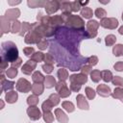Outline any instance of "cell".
I'll list each match as a JSON object with an SVG mask.
<instances>
[{"instance_id": "obj_4", "label": "cell", "mask_w": 123, "mask_h": 123, "mask_svg": "<svg viewBox=\"0 0 123 123\" xmlns=\"http://www.w3.org/2000/svg\"><path fill=\"white\" fill-rule=\"evenodd\" d=\"M27 111H28V114H29L31 119L36 120V119L40 118V112H39V111L36 107H30Z\"/></svg>"}, {"instance_id": "obj_25", "label": "cell", "mask_w": 123, "mask_h": 123, "mask_svg": "<svg viewBox=\"0 0 123 123\" xmlns=\"http://www.w3.org/2000/svg\"><path fill=\"white\" fill-rule=\"evenodd\" d=\"M112 83L114 85H119V86H122L123 85V79L119 78V77H114L113 80H112Z\"/></svg>"}, {"instance_id": "obj_6", "label": "cell", "mask_w": 123, "mask_h": 123, "mask_svg": "<svg viewBox=\"0 0 123 123\" xmlns=\"http://www.w3.org/2000/svg\"><path fill=\"white\" fill-rule=\"evenodd\" d=\"M56 114H57V118L60 122H66L67 121V117L65 116V114L61 111V110H56Z\"/></svg>"}, {"instance_id": "obj_33", "label": "cell", "mask_w": 123, "mask_h": 123, "mask_svg": "<svg viewBox=\"0 0 123 123\" xmlns=\"http://www.w3.org/2000/svg\"><path fill=\"white\" fill-rule=\"evenodd\" d=\"M122 19H123V15H122Z\"/></svg>"}, {"instance_id": "obj_2", "label": "cell", "mask_w": 123, "mask_h": 123, "mask_svg": "<svg viewBox=\"0 0 123 123\" xmlns=\"http://www.w3.org/2000/svg\"><path fill=\"white\" fill-rule=\"evenodd\" d=\"M101 26L105 28H110V29H114L118 26V21L115 18H103L102 21L100 22Z\"/></svg>"}, {"instance_id": "obj_12", "label": "cell", "mask_w": 123, "mask_h": 123, "mask_svg": "<svg viewBox=\"0 0 123 123\" xmlns=\"http://www.w3.org/2000/svg\"><path fill=\"white\" fill-rule=\"evenodd\" d=\"M6 98H7V101H8V102H10V103H13V102H15L16 99H17V94H16L15 92H13L12 95L11 96V93H7Z\"/></svg>"}, {"instance_id": "obj_3", "label": "cell", "mask_w": 123, "mask_h": 123, "mask_svg": "<svg viewBox=\"0 0 123 123\" xmlns=\"http://www.w3.org/2000/svg\"><path fill=\"white\" fill-rule=\"evenodd\" d=\"M60 8V2L58 1H50V2H46V5H45V9H46V12L48 13H53V12H56Z\"/></svg>"}, {"instance_id": "obj_29", "label": "cell", "mask_w": 123, "mask_h": 123, "mask_svg": "<svg viewBox=\"0 0 123 123\" xmlns=\"http://www.w3.org/2000/svg\"><path fill=\"white\" fill-rule=\"evenodd\" d=\"M34 92L35 93H37V94H40L41 92H42V87L39 86H36V88H34Z\"/></svg>"}, {"instance_id": "obj_24", "label": "cell", "mask_w": 123, "mask_h": 123, "mask_svg": "<svg viewBox=\"0 0 123 123\" xmlns=\"http://www.w3.org/2000/svg\"><path fill=\"white\" fill-rule=\"evenodd\" d=\"M46 81H48L47 87H51V86H53L54 84H55V79L52 78V76H48V77L46 78Z\"/></svg>"}, {"instance_id": "obj_8", "label": "cell", "mask_w": 123, "mask_h": 123, "mask_svg": "<svg viewBox=\"0 0 123 123\" xmlns=\"http://www.w3.org/2000/svg\"><path fill=\"white\" fill-rule=\"evenodd\" d=\"M35 66H36V64L30 66V62L28 61V63H26V64L22 67V72H24L25 74H30V73L33 71V69L35 68Z\"/></svg>"}, {"instance_id": "obj_18", "label": "cell", "mask_w": 123, "mask_h": 123, "mask_svg": "<svg viewBox=\"0 0 123 123\" xmlns=\"http://www.w3.org/2000/svg\"><path fill=\"white\" fill-rule=\"evenodd\" d=\"M62 106H63V108H64L67 111H74V106H73L72 103L64 102V103L62 104Z\"/></svg>"}, {"instance_id": "obj_5", "label": "cell", "mask_w": 123, "mask_h": 123, "mask_svg": "<svg viewBox=\"0 0 123 123\" xmlns=\"http://www.w3.org/2000/svg\"><path fill=\"white\" fill-rule=\"evenodd\" d=\"M81 14H82V16L85 17V18H90V17L92 16V11H91L88 7H85V8L82 10Z\"/></svg>"}, {"instance_id": "obj_14", "label": "cell", "mask_w": 123, "mask_h": 123, "mask_svg": "<svg viewBox=\"0 0 123 123\" xmlns=\"http://www.w3.org/2000/svg\"><path fill=\"white\" fill-rule=\"evenodd\" d=\"M33 80L35 81V82H42L43 81V76L41 75V73L40 72H38V71H37V72H35V74L33 75Z\"/></svg>"}, {"instance_id": "obj_20", "label": "cell", "mask_w": 123, "mask_h": 123, "mask_svg": "<svg viewBox=\"0 0 123 123\" xmlns=\"http://www.w3.org/2000/svg\"><path fill=\"white\" fill-rule=\"evenodd\" d=\"M48 100L50 101V103H52V105H57V104L59 103V97H58L57 95H55V94H52V95L49 97Z\"/></svg>"}, {"instance_id": "obj_27", "label": "cell", "mask_w": 123, "mask_h": 123, "mask_svg": "<svg viewBox=\"0 0 123 123\" xmlns=\"http://www.w3.org/2000/svg\"><path fill=\"white\" fill-rule=\"evenodd\" d=\"M24 52H25V55H26V56H30V55H32L31 53H33V52H34V49H33L32 47L25 48V49H24Z\"/></svg>"}, {"instance_id": "obj_21", "label": "cell", "mask_w": 123, "mask_h": 123, "mask_svg": "<svg viewBox=\"0 0 123 123\" xmlns=\"http://www.w3.org/2000/svg\"><path fill=\"white\" fill-rule=\"evenodd\" d=\"M86 95H87V97H88L89 99L94 98V96H95V92H94V90H93L92 88H90V87H86Z\"/></svg>"}, {"instance_id": "obj_1", "label": "cell", "mask_w": 123, "mask_h": 123, "mask_svg": "<svg viewBox=\"0 0 123 123\" xmlns=\"http://www.w3.org/2000/svg\"><path fill=\"white\" fill-rule=\"evenodd\" d=\"M3 49L6 50V52L3 53V55H2V59L3 60L6 59L7 62H14L17 59V57H18V50H17L16 46L13 43H12V46H9L8 49L3 46Z\"/></svg>"}, {"instance_id": "obj_10", "label": "cell", "mask_w": 123, "mask_h": 123, "mask_svg": "<svg viewBox=\"0 0 123 123\" xmlns=\"http://www.w3.org/2000/svg\"><path fill=\"white\" fill-rule=\"evenodd\" d=\"M98 22L97 21H95V20H90V21H88L87 22V29L88 30H92V31H95L96 29H97V27H98Z\"/></svg>"}, {"instance_id": "obj_23", "label": "cell", "mask_w": 123, "mask_h": 123, "mask_svg": "<svg viewBox=\"0 0 123 123\" xmlns=\"http://www.w3.org/2000/svg\"><path fill=\"white\" fill-rule=\"evenodd\" d=\"M44 120H45L46 122H48V123H51V122H52L53 116H52V114H51L49 111L44 113Z\"/></svg>"}, {"instance_id": "obj_16", "label": "cell", "mask_w": 123, "mask_h": 123, "mask_svg": "<svg viewBox=\"0 0 123 123\" xmlns=\"http://www.w3.org/2000/svg\"><path fill=\"white\" fill-rule=\"evenodd\" d=\"M115 40H116V37L113 35H110L106 37V44L107 45H111Z\"/></svg>"}, {"instance_id": "obj_7", "label": "cell", "mask_w": 123, "mask_h": 123, "mask_svg": "<svg viewBox=\"0 0 123 123\" xmlns=\"http://www.w3.org/2000/svg\"><path fill=\"white\" fill-rule=\"evenodd\" d=\"M97 90H98L99 94H102V95H105V93H104V92H106V94H107V95H109V94H110V91H111L110 87H108V86H103V85L98 86Z\"/></svg>"}, {"instance_id": "obj_30", "label": "cell", "mask_w": 123, "mask_h": 123, "mask_svg": "<svg viewBox=\"0 0 123 123\" xmlns=\"http://www.w3.org/2000/svg\"><path fill=\"white\" fill-rule=\"evenodd\" d=\"M92 61H93V65L97 63V58L96 57H91L88 59V62H90L91 64H92Z\"/></svg>"}, {"instance_id": "obj_28", "label": "cell", "mask_w": 123, "mask_h": 123, "mask_svg": "<svg viewBox=\"0 0 123 123\" xmlns=\"http://www.w3.org/2000/svg\"><path fill=\"white\" fill-rule=\"evenodd\" d=\"M42 68L44 69V71H45L46 73H50V72L52 71V67H51V66H49L48 64H46V65H43V66H42Z\"/></svg>"}, {"instance_id": "obj_26", "label": "cell", "mask_w": 123, "mask_h": 123, "mask_svg": "<svg viewBox=\"0 0 123 123\" xmlns=\"http://www.w3.org/2000/svg\"><path fill=\"white\" fill-rule=\"evenodd\" d=\"M114 68L118 71H122L123 70V62H118V63L114 64Z\"/></svg>"}, {"instance_id": "obj_19", "label": "cell", "mask_w": 123, "mask_h": 123, "mask_svg": "<svg viewBox=\"0 0 123 123\" xmlns=\"http://www.w3.org/2000/svg\"><path fill=\"white\" fill-rule=\"evenodd\" d=\"M103 80L105 82H110L111 80V73L110 71H103Z\"/></svg>"}, {"instance_id": "obj_22", "label": "cell", "mask_w": 123, "mask_h": 123, "mask_svg": "<svg viewBox=\"0 0 123 123\" xmlns=\"http://www.w3.org/2000/svg\"><path fill=\"white\" fill-rule=\"evenodd\" d=\"M91 79L94 81V82H97L99 79H100V72L99 71H93L91 73Z\"/></svg>"}, {"instance_id": "obj_32", "label": "cell", "mask_w": 123, "mask_h": 123, "mask_svg": "<svg viewBox=\"0 0 123 123\" xmlns=\"http://www.w3.org/2000/svg\"><path fill=\"white\" fill-rule=\"evenodd\" d=\"M119 34H121V35H123V26L119 29Z\"/></svg>"}, {"instance_id": "obj_11", "label": "cell", "mask_w": 123, "mask_h": 123, "mask_svg": "<svg viewBox=\"0 0 123 123\" xmlns=\"http://www.w3.org/2000/svg\"><path fill=\"white\" fill-rule=\"evenodd\" d=\"M58 76H59V78H60V80L62 81H64V80H66L67 79V72H66V70H64V69H60L59 71H58Z\"/></svg>"}, {"instance_id": "obj_31", "label": "cell", "mask_w": 123, "mask_h": 123, "mask_svg": "<svg viewBox=\"0 0 123 123\" xmlns=\"http://www.w3.org/2000/svg\"><path fill=\"white\" fill-rule=\"evenodd\" d=\"M35 99H36V97H35V96H30V97L28 98V103H29V104H32V103L37 104V102H36V101H34Z\"/></svg>"}, {"instance_id": "obj_17", "label": "cell", "mask_w": 123, "mask_h": 123, "mask_svg": "<svg viewBox=\"0 0 123 123\" xmlns=\"http://www.w3.org/2000/svg\"><path fill=\"white\" fill-rule=\"evenodd\" d=\"M81 8V2H78V1H75V2H72L71 3V9L73 12H78Z\"/></svg>"}, {"instance_id": "obj_15", "label": "cell", "mask_w": 123, "mask_h": 123, "mask_svg": "<svg viewBox=\"0 0 123 123\" xmlns=\"http://www.w3.org/2000/svg\"><path fill=\"white\" fill-rule=\"evenodd\" d=\"M51 109H52V104H50V101L49 100L46 101V102H44L42 104V110H43L44 112H48Z\"/></svg>"}, {"instance_id": "obj_13", "label": "cell", "mask_w": 123, "mask_h": 123, "mask_svg": "<svg viewBox=\"0 0 123 123\" xmlns=\"http://www.w3.org/2000/svg\"><path fill=\"white\" fill-rule=\"evenodd\" d=\"M95 15L98 17V18H103L104 16H106V11L102 8H99L95 11Z\"/></svg>"}, {"instance_id": "obj_9", "label": "cell", "mask_w": 123, "mask_h": 123, "mask_svg": "<svg viewBox=\"0 0 123 123\" xmlns=\"http://www.w3.org/2000/svg\"><path fill=\"white\" fill-rule=\"evenodd\" d=\"M113 54L115 56H122L123 55V45L117 44L113 47Z\"/></svg>"}]
</instances>
